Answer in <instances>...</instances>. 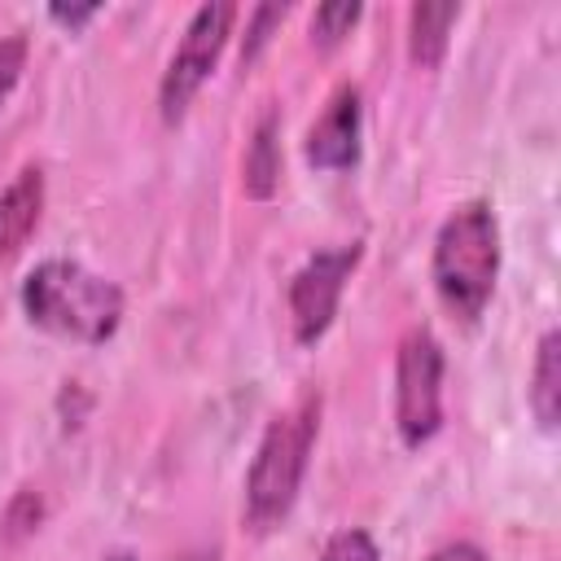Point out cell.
I'll return each instance as SVG.
<instances>
[{
    "label": "cell",
    "instance_id": "obj_1",
    "mask_svg": "<svg viewBox=\"0 0 561 561\" xmlns=\"http://www.w3.org/2000/svg\"><path fill=\"white\" fill-rule=\"evenodd\" d=\"M18 302H22V316L35 329L83 342V346L110 342L123 324V311H127L123 289L110 276H101V272H92L75 259L35 263L22 276Z\"/></svg>",
    "mask_w": 561,
    "mask_h": 561
},
{
    "label": "cell",
    "instance_id": "obj_2",
    "mask_svg": "<svg viewBox=\"0 0 561 561\" xmlns=\"http://www.w3.org/2000/svg\"><path fill=\"white\" fill-rule=\"evenodd\" d=\"M430 280L438 302L456 320L465 324L482 320L500 280V219L486 197L456 202L443 215L430 250Z\"/></svg>",
    "mask_w": 561,
    "mask_h": 561
},
{
    "label": "cell",
    "instance_id": "obj_3",
    "mask_svg": "<svg viewBox=\"0 0 561 561\" xmlns=\"http://www.w3.org/2000/svg\"><path fill=\"white\" fill-rule=\"evenodd\" d=\"M320 394H298L285 412H276L250 456L245 469V495H241V513L245 526L254 535L276 530L294 504L298 491L307 482L311 469V451H316V434H320Z\"/></svg>",
    "mask_w": 561,
    "mask_h": 561
},
{
    "label": "cell",
    "instance_id": "obj_4",
    "mask_svg": "<svg viewBox=\"0 0 561 561\" xmlns=\"http://www.w3.org/2000/svg\"><path fill=\"white\" fill-rule=\"evenodd\" d=\"M443 342L425 324L403 329L394 346V434L412 451L443 430Z\"/></svg>",
    "mask_w": 561,
    "mask_h": 561
},
{
    "label": "cell",
    "instance_id": "obj_5",
    "mask_svg": "<svg viewBox=\"0 0 561 561\" xmlns=\"http://www.w3.org/2000/svg\"><path fill=\"white\" fill-rule=\"evenodd\" d=\"M232 22H237V4L232 0H206L188 13L180 44L167 57V70L158 79V114L162 123H180L193 105V96L202 92V83L210 79V70L219 66L228 39H232Z\"/></svg>",
    "mask_w": 561,
    "mask_h": 561
},
{
    "label": "cell",
    "instance_id": "obj_6",
    "mask_svg": "<svg viewBox=\"0 0 561 561\" xmlns=\"http://www.w3.org/2000/svg\"><path fill=\"white\" fill-rule=\"evenodd\" d=\"M359 259H364V241H337V245L311 250L294 267L285 285V302H289V329L298 346H316L333 329L346 280L355 276Z\"/></svg>",
    "mask_w": 561,
    "mask_h": 561
},
{
    "label": "cell",
    "instance_id": "obj_7",
    "mask_svg": "<svg viewBox=\"0 0 561 561\" xmlns=\"http://www.w3.org/2000/svg\"><path fill=\"white\" fill-rule=\"evenodd\" d=\"M364 92L359 83H337L320 110V118L307 127V162L316 171H351L364 149Z\"/></svg>",
    "mask_w": 561,
    "mask_h": 561
},
{
    "label": "cell",
    "instance_id": "obj_8",
    "mask_svg": "<svg viewBox=\"0 0 561 561\" xmlns=\"http://www.w3.org/2000/svg\"><path fill=\"white\" fill-rule=\"evenodd\" d=\"M39 219H44V171L35 162H26L0 188V263L13 259L31 241Z\"/></svg>",
    "mask_w": 561,
    "mask_h": 561
},
{
    "label": "cell",
    "instance_id": "obj_9",
    "mask_svg": "<svg viewBox=\"0 0 561 561\" xmlns=\"http://www.w3.org/2000/svg\"><path fill=\"white\" fill-rule=\"evenodd\" d=\"M280 110H263L241 153V193L250 202H272L280 188Z\"/></svg>",
    "mask_w": 561,
    "mask_h": 561
},
{
    "label": "cell",
    "instance_id": "obj_10",
    "mask_svg": "<svg viewBox=\"0 0 561 561\" xmlns=\"http://www.w3.org/2000/svg\"><path fill=\"white\" fill-rule=\"evenodd\" d=\"M456 22H460V4H456V0H443V4L416 0V4L408 9V57H412V66L434 70V66L447 57L451 26H456Z\"/></svg>",
    "mask_w": 561,
    "mask_h": 561
},
{
    "label": "cell",
    "instance_id": "obj_11",
    "mask_svg": "<svg viewBox=\"0 0 561 561\" xmlns=\"http://www.w3.org/2000/svg\"><path fill=\"white\" fill-rule=\"evenodd\" d=\"M526 403L539 421L543 434H552L561 425V333L543 329L539 346H535V364H530V386H526Z\"/></svg>",
    "mask_w": 561,
    "mask_h": 561
},
{
    "label": "cell",
    "instance_id": "obj_12",
    "mask_svg": "<svg viewBox=\"0 0 561 561\" xmlns=\"http://www.w3.org/2000/svg\"><path fill=\"white\" fill-rule=\"evenodd\" d=\"M364 18V4L359 0H329V4H316V13H311V44L316 48H337L346 35H351V26Z\"/></svg>",
    "mask_w": 561,
    "mask_h": 561
},
{
    "label": "cell",
    "instance_id": "obj_13",
    "mask_svg": "<svg viewBox=\"0 0 561 561\" xmlns=\"http://www.w3.org/2000/svg\"><path fill=\"white\" fill-rule=\"evenodd\" d=\"M39 522H44V495H39L35 486H18L13 500H9L4 513H0V535H4L9 543H22L26 535L39 530Z\"/></svg>",
    "mask_w": 561,
    "mask_h": 561
},
{
    "label": "cell",
    "instance_id": "obj_14",
    "mask_svg": "<svg viewBox=\"0 0 561 561\" xmlns=\"http://www.w3.org/2000/svg\"><path fill=\"white\" fill-rule=\"evenodd\" d=\"M289 18V4H276V0H267V4H254L250 13H245V35H241V66H250V61H259V53L272 44V31H280V22Z\"/></svg>",
    "mask_w": 561,
    "mask_h": 561
},
{
    "label": "cell",
    "instance_id": "obj_15",
    "mask_svg": "<svg viewBox=\"0 0 561 561\" xmlns=\"http://www.w3.org/2000/svg\"><path fill=\"white\" fill-rule=\"evenodd\" d=\"M320 561H381V548H377V539H373L368 530L342 526V530H333V535L324 539Z\"/></svg>",
    "mask_w": 561,
    "mask_h": 561
},
{
    "label": "cell",
    "instance_id": "obj_16",
    "mask_svg": "<svg viewBox=\"0 0 561 561\" xmlns=\"http://www.w3.org/2000/svg\"><path fill=\"white\" fill-rule=\"evenodd\" d=\"M26 57H31V39L22 31H9L0 35V105L13 96V88L22 83V70H26Z\"/></svg>",
    "mask_w": 561,
    "mask_h": 561
},
{
    "label": "cell",
    "instance_id": "obj_17",
    "mask_svg": "<svg viewBox=\"0 0 561 561\" xmlns=\"http://www.w3.org/2000/svg\"><path fill=\"white\" fill-rule=\"evenodd\" d=\"M96 13H101V4H48V18L66 31H83Z\"/></svg>",
    "mask_w": 561,
    "mask_h": 561
},
{
    "label": "cell",
    "instance_id": "obj_18",
    "mask_svg": "<svg viewBox=\"0 0 561 561\" xmlns=\"http://www.w3.org/2000/svg\"><path fill=\"white\" fill-rule=\"evenodd\" d=\"M425 561H491L473 539H447V543H438Z\"/></svg>",
    "mask_w": 561,
    "mask_h": 561
},
{
    "label": "cell",
    "instance_id": "obj_19",
    "mask_svg": "<svg viewBox=\"0 0 561 561\" xmlns=\"http://www.w3.org/2000/svg\"><path fill=\"white\" fill-rule=\"evenodd\" d=\"M171 561H219V548H188V552H180Z\"/></svg>",
    "mask_w": 561,
    "mask_h": 561
},
{
    "label": "cell",
    "instance_id": "obj_20",
    "mask_svg": "<svg viewBox=\"0 0 561 561\" xmlns=\"http://www.w3.org/2000/svg\"><path fill=\"white\" fill-rule=\"evenodd\" d=\"M105 561H136V557H131V552H110Z\"/></svg>",
    "mask_w": 561,
    "mask_h": 561
}]
</instances>
